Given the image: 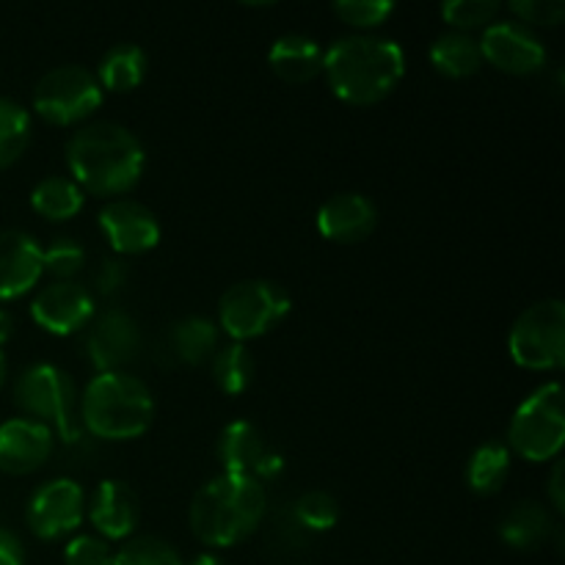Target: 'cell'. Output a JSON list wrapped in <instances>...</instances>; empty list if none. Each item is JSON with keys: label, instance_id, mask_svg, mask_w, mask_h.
<instances>
[{"label": "cell", "instance_id": "obj_1", "mask_svg": "<svg viewBox=\"0 0 565 565\" xmlns=\"http://www.w3.org/2000/svg\"><path fill=\"white\" fill-rule=\"evenodd\" d=\"M323 72L331 92L351 105L381 103L395 92L406 72V53L395 39L353 33L323 53Z\"/></svg>", "mask_w": 565, "mask_h": 565}, {"label": "cell", "instance_id": "obj_2", "mask_svg": "<svg viewBox=\"0 0 565 565\" xmlns=\"http://www.w3.org/2000/svg\"><path fill=\"white\" fill-rule=\"evenodd\" d=\"M66 163L81 188L99 196H121L141 180L147 152L125 125L94 121L70 138Z\"/></svg>", "mask_w": 565, "mask_h": 565}, {"label": "cell", "instance_id": "obj_3", "mask_svg": "<svg viewBox=\"0 0 565 565\" xmlns=\"http://www.w3.org/2000/svg\"><path fill=\"white\" fill-rule=\"evenodd\" d=\"M268 494L257 478L221 472L196 491L191 502V530L202 544L224 550L246 541L259 527Z\"/></svg>", "mask_w": 565, "mask_h": 565}, {"label": "cell", "instance_id": "obj_4", "mask_svg": "<svg viewBox=\"0 0 565 565\" xmlns=\"http://www.w3.org/2000/svg\"><path fill=\"white\" fill-rule=\"evenodd\" d=\"M81 417L86 430L97 439L125 441L147 434L154 417V401L149 386L136 375L116 370L97 373L81 397Z\"/></svg>", "mask_w": 565, "mask_h": 565}, {"label": "cell", "instance_id": "obj_5", "mask_svg": "<svg viewBox=\"0 0 565 565\" xmlns=\"http://www.w3.org/2000/svg\"><path fill=\"white\" fill-rule=\"evenodd\" d=\"M565 441L563 386L557 381L539 386L522 406L513 412L508 425V450L524 461H552L561 456Z\"/></svg>", "mask_w": 565, "mask_h": 565}, {"label": "cell", "instance_id": "obj_6", "mask_svg": "<svg viewBox=\"0 0 565 565\" xmlns=\"http://www.w3.org/2000/svg\"><path fill=\"white\" fill-rule=\"evenodd\" d=\"M17 406L42 425H55L64 441L81 439V419H77V392L70 375L55 364H31L22 370L14 386Z\"/></svg>", "mask_w": 565, "mask_h": 565}, {"label": "cell", "instance_id": "obj_7", "mask_svg": "<svg viewBox=\"0 0 565 565\" xmlns=\"http://www.w3.org/2000/svg\"><path fill=\"white\" fill-rule=\"evenodd\" d=\"M290 312V296L285 287L268 279H243L232 285L218 301V326L235 342L254 340Z\"/></svg>", "mask_w": 565, "mask_h": 565}, {"label": "cell", "instance_id": "obj_8", "mask_svg": "<svg viewBox=\"0 0 565 565\" xmlns=\"http://www.w3.org/2000/svg\"><path fill=\"white\" fill-rule=\"evenodd\" d=\"M508 351L519 367L557 370L565 362V303L544 298L524 309L511 326Z\"/></svg>", "mask_w": 565, "mask_h": 565}, {"label": "cell", "instance_id": "obj_9", "mask_svg": "<svg viewBox=\"0 0 565 565\" xmlns=\"http://www.w3.org/2000/svg\"><path fill=\"white\" fill-rule=\"evenodd\" d=\"M103 105L97 75L77 64L55 66L39 77L33 88V108L50 125H77Z\"/></svg>", "mask_w": 565, "mask_h": 565}, {"label": "cell", "instance_id": "obj_10", "mask_svg": "<svg viewBox=\"0 0 565 565\" xmlns=\"http://www.w3.org/2000/svg\"><path fill=\"white\" fill-rule=\"evenodd\" d=\"M83 513H86V494L81 483L72 478H58L33 491L25 519L36 539L55 541L75 533L83 524Z\"/></svg>", "mask_w": 565, "mask_h": 565}, {"label": "cell", "instance_id": "obj_11", "mask_svg": "<svg viewBox=\"0 0 565 565\" xmlns=\"http://www.w3.org/2000/svg\"><path fill=\"white\" fill-rule=\"evenodd\" d=\"M483 61L511 75H533L546 64V47L527 25L511 20L491 22L478 39Z\"/></svg>", "mask_w": 565, "mask_h": 565}, {"label": "cell", "instance_id": "obj_12", "mask_svg": "<svg viewBox=\"0 0 565 565\" xmlns=\"http://www.w3.org/2000/svg\"><path fill=\"white\" fill-rule=\"evenodd\" d=\"M86 351L97 373H116L125 370L141 351V329L136 318L125 309H108L94 315L88 323Z\"/></svg>", "mask_w": 565, "mask_h": 565}, {"label": "cell", "instance_id": "obj_13", "mask_svg": "<svg viewBox=\"0 0 565 565\" xmlns=\"http://www.w3.org/2000/svg\"><path fill=\"white\" fill-rule=\"evenodd\" d=\"M31 318L55 337L75 334L94 318V298L77 281H53L42 287L31 303Z\"/></svg>", "mask_w": 565, "mask_h": 565}, {"label": "cell", "instance_id": "obj_14", "mask_svg": "<svg viewBox=\"0 0 565 565\" xmlns=\"http://www.w3.org/2000/svg\"><path fill=\"white\" fill-rule=\"evenodd\" d=\"M218 461L224 472L248 475V478H257L259 483L276 478L285 467L281 456L265 447L263 434L248 419H235L221 430Z\"/></svg>", "mask_w": 565, "mask_h": 565}, {"label": "cell", "instance_id": "obj_15", "mask_svg": "<svg viewBox=\"0 0 565 565\" xmlns=\"http://www.w3.org/2000/svg\"><path fill=\"white\" fill-rule=\"evenodd\" d=\"M99 230L116 254H143L160 243V224L152 210L132 199H114L99 210Z\"/></svg>", "mask_w": 565, "mask_h": 565}, {"label": "cell", "instance_id": "obj_16", "mask_svg": "<svg viewBox=\"0 0 565 565\" xmlns=\"http://www.w3.org/2000/svg\"><path fill=\"white\" fill-rule=\"evenodd\" d=\"M53 428L28 417H11L0 425V469L9 475L36 472L53 456Z\"/></svg>", "mask_w": 565, "mask_h": 565}, {"label": "cell", "instance_id": "obj_17", "mask_svg": "<svg viewBox=\"0 0 565 565\" xmlns=\"http://www.w3.org/2000/svg\"><path fill=\"white\" fill-rule=\"evenodd\" d=\"M42 274V246L22 230L0 232V301L31 292Z\"/></svg>", "mask_w": 565, "mask_h": 565}, {"label": "cell", "instance_id": "obj_18", "mask_svg": "<svg viewBox=\"0 0 565 565\" xmlns=\"http://www.w3.org/2000/svg\"><path fill=\"white\" fill-rule=\"evenodd\" d=\"M88 519H92L99 539H130L132 530L138 527V519H141V505H138L136 491L125 480H103L97 491H94L92 505H88Z\"/></svg>", "mask_w": 565, "mask_h": 565}, {"label": "cell", "instance_id": "obj_19", "mask_svg": "<svg viewBox=\"0 0 565 565\" xmlns=\"http://www.w3.org/2000/svg\"><path fill=\"white\" fill-rule=\"evenodd\" d=\"M379 224V210L364 193H337L318 210V232L326 241L359 243Z\"/></svg>", "mask_w": 565, "mask_h": 565}, {"label": "cell", "instance_id": "obj_20", "mask_svg": "<svg viewBox=\"0 0 565 565\" xmlns=\"http://www.w3.org/2000/svg\"><path fill=\"white\" fill-rule=\"evenodd\" d=\"M274 75L287 83H309L323 72V47L307 33H285L268 50Z\"/></svg>", "mask_w": 565, "mask_h": 565}, {"label": "cell", "instance_id": "obj_21", "mask_svg": "<svg viewBox=\"0 0 565 565\" xmlns=\"http://www.w3.org/2000/svg\"><path fill=\"white\" fill-rule=\"evenodd\" d=\"M555 530V522H552L550 511H546L541 502L524 500L516 502L511 511L505 513L500 524V535L508 546L513 550H535V546L544 544L550 539V533Z\"/></svg>", "mask_w": 565, "mask_h": 565}, {"label": "cell", "instance_id": "obj_22", "mask_svg": "<svg viewBox=\"0 0 565 565\" xmlns=\"http://www.w3.org/2000/svg\"><path fill=\"white\" fill-rule=\"evenodd\" d=\"M430 61L436 70L447 77H469L483 66V55H480V44L472 33L452 31L436 39L430 44Z\"/></svg>", "mask_w": 565, "mask_h": 565}, {"label": "cell", "instance_id": "obj_23", "mask_svg": "<svg viewBox=\"0 0 565 565\" xmlns=\"http://www.w3.org/2000/svg\"><path fill=\"white\" fill-rule=\"evenodd\" d=\"M511 475V450L500 441H486L469 456L467 483L475 494H497Z\"/></svg>", "mask_w": 565, "mask_h": 565}, {"label": "cell", "instance_id": "obj_24", "mask_svg": "<svg viewBox=\"0 0 565 565\" xmlns=\"http://www.w3.org/2000/svg\"><path fill=\"white\" fill-rule=\"evenodd\" d=\"M169 342L171 351L182 364H202L218 348V326L213 320L202 318V315H191V318H182L171 329Z\"/></svg>", "mask_w": 565, "mask_h": 565}, {"label": "cell", "instance_id": "obj_25", "mask_svg": "<svg viewBox=\"0 0 565 565\" xmlns=\"http://www.w3.org/2000/svg\"><path fill=\"white\" fill-rule=\"evenodd\" d=\"M147 75V53L138 44H114L99 61V86L110 92H130Z\"/></svg>", "mask_w": 565, "mask_h": 565}, {"label": "cell", "instance_id": "obj_26", "mask_svg": "<svg viewBox=\"0 0 565 565\" xmlns=\"http://www.w3.org/2000/svg\"><path fill=\"white\" fill-rule=\"evenodd\" d=\"M31 207L42 218L66 221L81 213L83 191L75 180H66V177H44L31 191Z\"/></svg>", "mask_w": 565, "mask_h": 565}, {"label": "cell", "instance_id": "obj_27", "mask_svg": "<svg viewBox=\"0 0 565 565\" xmlns=\"http://www.w3.org/2000/svg\"><path fill=\"white\" fill-rule=\"evenodd\" d=\"M254 375V359L246 342H232V345L221 348L213 356V379L221 392L226 395H241L248 390Z\"/></svg>", "mask_w": 565, "mask_h": 565}, {"label": "cell", "instance_id": "obj_28", "mask_svg": "<svg viewBox=\"0 0 565 565\" xmlns=\"http://www.w3.org/2000/svg\"><path fill=\"white\" fill-rule=\"evenodd\" d=\"M31 141V114L20 103L0 97V169L14 163Z\"/></svg>", "mask_w": 565, "mask_h": 565}, {"label": "cell", "instance_id": "obj_29", "mask_svg": "<svg viewBox=\"0 0 565 565\" xmlns=\"http://www.w3.org/2000/svg\"><path fill=\"white\" fill-rule=\"evenodd\" d=\"M110 565H185L180 552L163 539L154 535H141V539H130L119 552L114 555Z\"/></svg>", "mask_w": 565, "mask_h": 565}, {"label": "cell", "instance_id": "obj_30", "mask_svg": "<svg viewBox=\"0 0 565 565\" xmlns=\"http://www.w3.org/2000/svg\"><path fill=\"white\" fill-rule=\"evenodd\" d=\"M296 522L301 524L309 533H326L340 522V502L329 494V491H307L298 497L296 508Z\"/></svg>", "mask_w": 565, "mask_h": 565}, {"label": "cell", "instance_id": "obj_31", "mask_svg": "<svg viewBox=\"0 0 565 565\" xmlns=\"http://www.w3.org/2000/svg\"><path fill=\"white\" fill-rule=\"evenodd\" d=\"M500 14V3L497 0H447L441 6V17L458 28L461 33L475 31V28H489Z\"/></svg>", "mask_w": 565, "mask_h": 565}, {"label": "cell", "instance_id": "obj_32", "mask_svg": "<svg viewBox=\"0 0 565 565\" xmlns=\"http://www.w3.org/2000/svg\"><path fill=\"white\" fill-rule=\"evenodd\" d=\"M42 263L44 274L55 276V281H72L86 263V252L72 237H61V241H53V246L42 248Z\"/></svg>", "mask_w": 565, "mask_h": 565}, {"label": "cell", "instance_id": "obj_33", "mask_svg": "<svg viewBox=\"0 0 565 565\" xmlns=\"http://www.w3.org/2000/svg\"><path fill=\"white\" fill-rule=\"evenodd\" d=\"M395 3L390 0H337L334 14L353 28H379L392 17Z\"/></svg>", "mask_w": 565, "mask_h": 565}, {"label": "cell", "instance_id": "obj_34", "mask_svg": "<svg viewBox=\"0 0 565 565\" xmlns=\"http://www.w3.org/2000/svg\"><path fill=\"white\" fill-rule=\"evenodd\" d=\"M66 565H110L114 552L99 535H75L64 550Z\"/></svg>", "mask_w": 565, "mask_h": 565}, {"label": "cell", "instance_id": "obj_35", "mask_svg": "<svg viewBox=\"0 0 565 565\" xmlns=\"http://www.w3.org/2000/svg\"><path fill=\"white\" fill-rule=\"evenodd\" d=\"M511 11L516 17H522L527 25L555 28L565 20V3H563V0H513Z\"/></svg>", "mask_w": 565, "mask_h": 565}, {"label": "cell", "instance_id": "obj_36", "mask_svg": "<svg viewBox=\"0 0 565 565\" xmlns=\"http://www.w3.org/2000/svg\"><path fill=\"white\" fill-rule=\"evenodd\" d=\"M127 281V265L121 259H105L94 274V287L99 296H116Z\"/></svg>", "mask_w": 565, "mask_h": 565}, {"label": "cell", "instance_id": "obj_37", "mask_svg": "<svg viewBox=\"0 0 565 565\" xmlns=\"http://www.w3.org/2000/svg\"><path fill=\"white\" fill-rule=\"evenodd\" d=\"M0 565H25L22 541L9 527H0Z\"/></svg>", "mask_w": 565, "mask_h": 565}, {"label": "cell", "instance_id": "obj_38", "mask_svg": "<svg viewBox=\"0 0 565 565\" xmlns=\"http://www.w3.org/2000/svg\"><path fill=\"white\" fill-rule=\"evenodd\" d=\"M550 500H552V508H555L557 513H563L565 494H563V463L561 461H557L555 467H552V475H550Z\"/></svg>", "mask_w": 565, "mask_h": 565}, {"label": "cell", "instance_id": "obj_39", "mask_svg": "<svg viewBox=\"0 0 565 565\" xmlns=\"http://www.w3.org/2000/svg\"><path fill=\"white\" fill-rule=\"evenodd\" d=\"M11 331H14V318H11L6 309H0V348H3V342L9 340Z\"/></svg>", "mask_w": 565, "mask_h": 565}, {"label": "cell", "instance_id": "obj_40", "mask_svg": "<svg viewBox=\"0 0 565 565\" xmlns=\"http://www.w3.org/2000/svg\"><path fill=\"white\" fill-rule=\"evenodd\" d=\"M191 565H224V561L218 555H213V552H207V555H199Z\"/></svg>", "mask_w": 565, "mask_h": 565}, {"label": "cell", "instance_id": "obj_41", "mask_svg": "<svg viewBox=\"0 0 565 565\" xmlns=\"http://www.w3.org/2000/svg\"><path fill=\"white\" fill-rule=\"evenodd\" d=\"M6 381V356H3V348H0V386Z\"/></svg>", "mask_w": 565, "mask_h": 565}]
</instances>
